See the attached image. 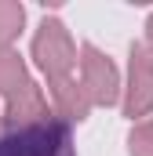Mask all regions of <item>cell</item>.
<instances>
[{
    "instance_id": "6da1fadb",
    "label": "cell",
    "mask_w": 153,
    "mask_h": 156,
    "mask_svg": "<svg viewBox=\"0 0 153 156\" xmlns=\"http://www.w3.org/2000/svg\"><path fill=\"white\" fill-rule=\"evenodd\" d=\"M29 55H33V66L47 80V91L76 80V40L58 15H44L40 18L33 44H29Z\"/></svg>"
},
{
    "instance_id": "7a4b0ae2",
    "label": "cell",
    "mask_w": 153,
    "mask_h": 156,
    "mask_svg": "<svg viewBox=\"0 0 153 156\" xmlns=\"http://www.w3.org/2000/svg\"><path fill=\"white\" fill-rule=\"evenodd\" d=\"M0 156H76L69 123L58 116L33 123V127H18V131H4L0 134Z\"/></svg>"
},
{
    "instance_id": "3957f363",
    "label": "cell",
    "mask_w": 153,
    "mask_h": 156,
    "mask_svg": "<svg viewBox=\"0 0 153 156\" xmlns=\"http://www.w3.org/2000/svg\"><path fill=\"white\" fill-rule=\"evenodd\" d=\"M120 109L131 123L153 116V55L142 40L128 44V73L120 76Z\"/></svg>"
},
{
    "instance_id": "277c9868",
    "label": "cell",
    "mask_w": 153,
    "mask_h": 156,
    "mask_svg": "<svg viewBox=\"0 0 153 156\" xmlns=\"http://www.w3.org/2000/svg\"><path fill=\"white\" fill-rule=\"evenodd\" d=\"M76 69H80L76 83L84 87L91 109H95V105L110 109V105L120 102V69H117V62L102 51V47L80 44V47H76Z\"/></svg>"
},
{
    "instance_id": "5b68a950",
    "label": "cell",
    "mask_w": 153,
    "mask_h": 156,
    "mask_svg": "<svg viewBox=\"0 0 153 156\" xmlns=\"http://www.w3.org/2000/svg\"><path fill=\"white\" fill-rule=\"evenodd\" d=\"M51 105H47V94H44V87L40 83H26V87H18L11 98H7V105H4V131H18V127H33V123H44V120H51Z\"/></svg>"
},
{
    "instance_id": "8992f818",
    "label": "cell",
    "mask_w": 153,
    "mask_h": 156,
    "mask_svg": "<svg viewBox=\"0 0 153 156\" xmlns=\"http://www.w3.org/2000/svg\"><path fill=\"white\" fill-rule=\"evenodd\" d=\"M29 83V66L15 47H0V94L11 98L18 87Z\"/></svg>"
},
{
    "instance_id": "52a82bcc",
    "label": "cell",
    "mask_w": 153,
    "mask_h": 156,
    "mask_svg": "<svg viewBox=\"0 0 153 156\" xmlns=\"http://www.w3.org/2000/svg\"><path fill=\"white\" fill-rule=\"evenodd\" d=\"M26 29V4L0 0V47H11Z\"/></svg>"
},
{
    "instance_id": "ba28073f",
    "label": "cell",
    "mask_w": 153,
    "mask_h": 156,
    "mask_svg": "<svg viewBox=\"0 0 153 156\" xmlns=\"http://www.w3.org/2000/svg\"><path fill=\"white\" fill-rule=\"evenodd\" d=\"M128 156H153V116L131 123V131H128Z\"/></svg>"
},
{
    "instance_id": "9c48e42d",
    "label": "cell",
    "mask_w": 153,
    "mask_h": 156,
    "mask_svg": "<svg viewBox=\"0 0 153 156\" xmlns=\"http://www.w3.org/2000/svg\"><path fill=\"white\" fill-rule=\"evenodd\" d=\"M142 47H146V51L153 55V15L146 18V40H142Z\"/></svg>"
},
{
    "instance_id": "30bf717a",
    "label": "cell",
    "mask_w": 153,
    "mask_h": 156,
    "mask_svg": "<svg viewBox=\"0 0 153 156\" xmlns=\"http://www.w3.org/2000/svg\"><path fill=\"white\" fill-rule=\"evenodd\" d=\"M0 123H4V120H0Z\"/></svg>"
}]
</instances>
